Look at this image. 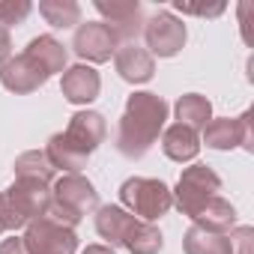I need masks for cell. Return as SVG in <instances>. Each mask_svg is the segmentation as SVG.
<instances>
[{
  "label": "cell",
  "instance_id": "obj_11",
  "mask_svg": "<svg viewBox=\"0 0 254 254\" xmlns=\"http://www.w3.org/2000/svg\"><path fill=\"white\" fill-rule=\"evenodd\" d=\"M117 48L120 42L105 21H84L72 39V51L87 63H108Z\"/></svg>",
  "mask_w": 254,
  "mask_h": 254
},
{
  "label": "cell",
  "instance_id": "obj_4",
  "mask_svg": "<svg viewBox=\"0 0 254 254\" xmlns=\"http://www.w3.org/2000/svg\"><path fill=\"white\" fill-rule=\"evenodd\" d=\"M120 203L126 212H132L141 221H156L171 212L174 194L168 183L153 180V177H129L120 186Z\"/></svg>",
  "mask_w": 254,
  "mask_h": 254
},
{
  "label": "cell",
  "instance_id": "obj_6",
  "mask_svg": "<svg viewBox=\"0 0 254 254\" xmlns=\"http://www.w3.org/2000/svg\"><path fill=\"white\" fill-rule=\"evenodd\" d=\"M27 254H75L78 251V236L75 227H66L54 221L51 215L33 218L21 236Z\"/></svg>",
  "mask_w": 254,
  "mask_h": 254
},
{
  "label": "cell",
  "instance_id": "obj_7",
  "mask_svg": "<svg viewBox=\"0 0 254 254\" xmlns=\"http://www.w3.org/2000/svg\"><path fill=\"white\" fill-rule=\"evenodd\" d=\"M144 42H147V51L156 54V57H177L189 39V30L186 24L168 12V9H159L156 15H150L144 21Z\"/></svg>",
  "mask_w": 254,
  "mask_h": 254
},
{
  "label": "cell",
  "instance_id": "obj_30",
  "mask_svg": "<svg viewBox=\"0 0 254 254\" xmlns=\"http://www.w3.org/2000/svg\"><path fill=\"white\" fill-rule=\"evenodd\" d=\"M81 254H114V248L111 245H87Z\"/></svg>",
  "mask_w": 254,
  "mask_h": 254
},
{
  "label": "cell",
  "instance_id": "obj_9",
  "mask_svg": "<svg viewBox=\"0 0 254 254\" xmlns=\"http://www.w3.org/2000/svg\"><path fill=\"white\" fill-rule=\"evenodd\" d=\"M96 12L105 18V24L111 27V33L117 36V42H135L138 33L144 30V6L138 0H96Z\"/></svg>",
  "mask_w": 254,
  "mask_h": 254
},
{
  "label": "cell",
  "instance_id": "obj_18",
  "mask_svg": "<svg viewBox=\"0 0 254 254\" xmlns=\"http://www.w3.org/2000/svg\"><path fill=\"white\" fill-rule=\"evenodd\" d=\"M30 57H36V63L48 72V75H57V72H66V60H69V51L60 39L54 36H36L27 42L24 48Z\"/></svg>",
  "mask_w": 254,
  "mask_h": 254
},
{
  "label": "cell",
  "instance_id": "obj_19",
  "mask_svg": "<svg viewBox=\"0 0 254 254\" xmlns=\"http://www.w3.org/2000/svg\"><path fill=\"white\" fill-rule=\"evenodd\" d=\"M197 227L215 230V233H230L236 227V206L230 200H224L221 194H215L212 200H206V206L191 218Z\"/></svg>",
  "mask_w": 254,
  "mask_h": 254
},
{
  "label": "cell",
  "instance_id": "obj_10",
  "mask_svg": "<svg viewBox=\"0 0 254 254\" xmlns=\"http://www.w3.org/2000/svg\"><path fill=\"white\" fill-rule=\"evenodd\" d=\"M51 186H54V183L15 177V183L6 189V197H9V203L15 206V212L30 224L33 218L48 215V209H51Z\"/></svg>",
  "mask_w": 254,
  "mask_h": 254
},
{
  "label": "cell",
  "instance_id": "obj_14",
  "mask_svg": "<svg viewBox=\"0 0 254 254\" xmlns=\"http://www.w3.org/2000/svg\"><path fill=\"white\" fill-rule=\"evenodd\" d=\"M102 90V78L93 66L87 63H78V66H69L60 78V93L69 105H90Z\"/></svg>",
  "mask_w": 254,
  "mask_h": 254
},
{
  "label": "cell",
  "instance_id": "obj_20",
  "mask_svg": "<svg viewBox=\"0 0 254 254\" xmlns=\"http://www.w3.org/2000/svg\"><path fill=\"white\" fill-rule=\"evenodd\" d=\"M174 111H177V123L189 126V129H194V132L203 129V126L212 120V102L206 96H200V93L180 96L177 105H174Z\"/></svg>",
  "mask_w": 254,
  "mask_h": 254
},
{
  "label": "cell",
  "instance_id": "obj_25",
  "mask_svg": "<svg viewBox=\"0 0 254 254\" xmlns=\"http://www.w3.org/2000/svg\"><path fill=\"white\" fill-rule=\"evenodd\" d=\"M27 221L15 212V206L9 203V197H6V191H0V233H6V230H18V227H24Z\"/></svg>",
  "mask_w": 254,
  "mask_h": 254
},
{
  "label": "cell",
  "instance_id": "obj_5",
  "mask_svg": "<svg viewBox=\"0 0 254 254\" xmlns=\"http://www.w3.org/2000/svg\"><path fill=\"white\" fill-rule=\"evenodd\" d=\"M218 191H221V177H218L209 165L194 162L191 168H186V171L180 174L177 189H174L171 194H174V206H177L183 215L194 218V215L206 206V200H212Z\"/></svg>",
  "mask_w": 254,
  "mask_h": 254
},
{
  "label": "cell",
  "instance_id": "obj_26",
  "mask_svg": "<svg viewBox=\"0 0 254 254\" xmlns=\"http://www.w3.org/2000/svg\"><path fill=\"white\" fill-rule=\"evenodd\" d=\"M177 9L183 12V15H200V18H215V15H221L227 6L224 3H215V6H194V3H177Z\"/></svg>",
  "mask_w": 254,
  "mask_h": 254
},
{
  "label": "cell",
  "instance_id": "obj_21",
  "mask_svg": "<svg viewBox=\"0 0 254 254\" xmlns=\"http://www.w3.org/2000/svg\"><path fill=\"white\" fill-rule=\"evenodd\" d=\"M39 15L57 30H69L81 24V6L75 0H39Z\"/></svg>",
  "mask_w": 254,
  "mask_h": 254
},
{
  "label": "cell",
  "instance_id": "obj_16",
  "mask_svg": "<svg viewBox=\"0 0 254 254\" xmlns=\"http://www.w3.org/2000/svg\"><path fill=\"white\" fill-rule=\"evenodd\" d=\"M162 153L171 162H180V165L194 162L197 153H200V135L194 129H189V126H183V123H174L162 132Z\"/></svg>",
  "mask_w": 254,
  "mask_h": 254
},
{
  "label": "cell",
  "instance_id": "obj_1",
  "mask_svg": "<svg viewBox=\"0 0 254 254\" xmlns=\"http://www.w3.org/2000/svg\"><path fill=\"white\" fill-rule=\"evenodd\" d=\"M165 120H168V102L159 93L138 90L126 99L123 117H120V129H117V153L126 159H141L150 153V147L159 141L165 132Z\"/></svg>",
  "mask_w": 254,
  "mask_h": 254
},
{
  "label": "cell",
  "instance_id": "obj_22",
  "mask_svg": "<svg viewBox=\"0 0 254 254\" xmlns=\"http://www.w3.org/2000/svg\"><path fill=\"white\" fill-rule=\"evenodd\" d=\"M123 248L132 254H159L165 248V236L153 221H138L135 230L129 233V239L123 242Z\"/></svg>",
  "mask_w": 254,
  "mask_h": 254
},
{
  "label": "cell",
  "instance_id": "obj_17",
  "mask_svg": "<svg viewBox=\"0 0 254 254\" xmlns=\"http://www.w3.org/2000/svg\"><path fill=\"white\" fill-rule=\"evenodd\" d=\"M183 251L186 254H233V239L230 233H215L191 224L183 236Z\"/></svg>",
  "mask_w": 254,
  "mask_h": 254
},
{
  "label": "cell",
  "instance_id": "obj_23",
  "mask_svg": "<svg viewBox=\"0 0 254 254\" xmlns=\"http://www.w3.org/2000/svg\"><path fill=\"white\" fill-rule=\"evenodd\" d=\"M15 177H27V180H42V183H54V165L48 162V156L42 150H27L15 159L12 165Z\"/></svg>",
  "mask_w": 254,
  "mask_h": 254
},
{
  "label": "cell",
  "instance_id": "obj_24",
  "mask_svg": "<svg viewBox=\"0 0 254 254\" xmlns=\"http://www.w3.org/2000/svg\"><path fill=\"white\" fill-rule=\"evenodd\" d=\"M30 12H33L30 0H0V24H3V27L21 24Z\"/></svg>",
  "mask_w": 254,
  "mask_h": 254
},
{
  "label": "cell",
  "instance_id": "obj_3",
  "mask_svg": "<svg viewBox=\"0 0 254 254\" xmlns=\"http://www.w3.org/2000/svg\"><path fill=\"white\" fill-rule=\"evenodd\" d=\"M99 209V191L96 186L81 174H63L51 186V209L48 215L66 227H75L84 221V215Z\"/></svg>",
  "mask_w": 254,
  "mask_h": 254
},
{
  "label": "cell",
  "instance_id": "obj_15",
  "mask_svg": "<svg viewBox=\"0 0 254 254\" xmlns=\"http://www.w3.org/2000/svg\"><path fill=\"white\" fill-rule=\"evenodd\" d=\"M138 221L141 218H135L132 212H126L117 203H108V206H99L96 209V233L102 239H108L111 248H123V242L129 239V233L135 230Z\"/></svg>",
  "mask_w": 254,
  "mask_h": 254
},
{
  "label": "cell",
  "instance_id": "obj_12",
  "mask_svg": "<svg viewBox=\"0 0 254 254\" xmlns=\"http://www.w3.org/2000/svg\"><path fill=\"white\" fill-rule=\"evenodd\" d=\"M48 72L36 63V57H30L27 51L9 57L3 66H0V84H3L9 93H18V96H27V93H36L39 87L48 84Z\"/></svg>",
  "mask_w": 254,
  "mask_h": 254
},
{
  "label": "cell",
  "instance_id": "obj_29",
  "mask_svg": "<svg viewBox=\"0 0 254 254\" xmlns=\"http://www.w3.org/2000/svg\"><path fill=\"white\" fill-rule=\"evenodd\" d=\"M0 254H27L21 236H12V239H3L0 242Z\"/></svg>",
  "mask_w": 254,
  "mask_h": 254
},
{
  "label": "cell",
  "instance_id": "obj_13",
  "mask_svg": "<svg viewBox=\"0 0 254 254\" xmlns=\"http://www.w3.org/2000/svg\"><path fill=\"white\" fill-rule=\"evenodd\" d=\"M114 69H117V75L123 81H129V84H147L156 75V60L138 42H123L114 51Z\"/></svg>",
  "mask_w": 254,
  "mask_h": 254
},
{
  "label": "cell",
  "instance_id": "obj_2",
  "mask_svg": "<svg viewBox=\"0 0 254 254\" xmlns=\"http://www.w3.org/2000/svg\"><path fill=\"white\" fill-rule=\"evenodd\" d=\"M108 138V123L99 111H78L72 114L66 132H57L45 144V156L54 165V171L78 174L87 168V159L99 150V144Z\"/></svg>",
  "mask_w": 254,
  "mask_h": 254
},
{
  "label": "cell",
  "instance_id": "obj_8",
  "mask_svg": "<svg viewBox=\"0 0 254 254\" xmlns=\"http://www.w3.org/2000/svg\"><path fill=\"white\" fill-rule=\"evenodd\" d=\"M203 144L209 150H248L254 153V132H251V111L242 117H212L203 126Z\"/></svg>",
  "mask_w": 254,
  "mask_h": 254
},
{
  "label": "cell",
  "instance_id": "obj_27",
  "mask_svg": "<svg viewBox=\"0 0 254 254\" xmlns=\"http://www.w3.org/2000/svg\"><path fill=\"white\" fill-rule=\"evenodd\" d=\"M230 239H233V254H251V239H254L251 227H233Z\"/></svg>",
  "mask_w": 254,
  "mask_h": 254
},
{
  "label": "cell",
  "instance_id": "obj_28",
  "mask_svg": "<svg viewBox=\"0 0 254 254\" xmlns=\"http://www.w3.org/2000/svg\"><path fill=\"white\" fill-rule=\"evenodd\" d=\"M12 57V36H9V27L0 24V66Z\"/></svg>",
  "mask_w": 254,
  "mask_h": 254
}]
</instances>
